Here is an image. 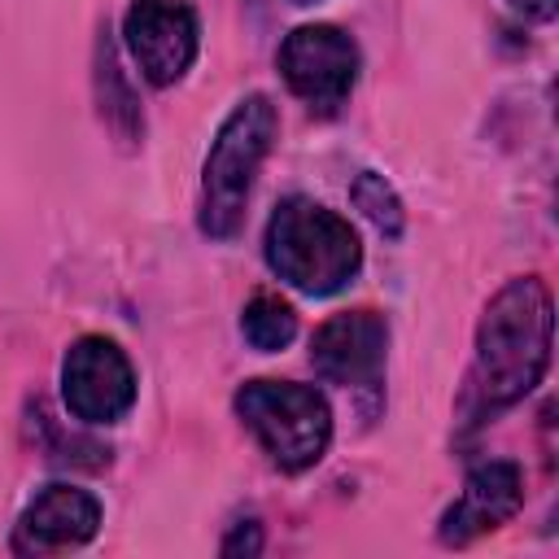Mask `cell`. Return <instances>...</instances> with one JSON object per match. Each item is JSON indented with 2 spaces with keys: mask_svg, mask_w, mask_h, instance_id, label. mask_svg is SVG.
<instances>
[{
  "mask_svg": "<svg viewBox=\"0 0 559 559\" xmlns=\"http://www.w3.org/2000/svg\"><path fill=\"white\" fill-rule=\"evenodd\" d=\"M550 341H555L550 288L537 275L507 280L489 297L476 323V354L459 397V419L476 428L524 402L550 367Z\"/></svg>",
  "mask_w": 559,
  "mask_h": 559,
  "instance_id": "6da1fadb",
  "label": "cell"
},
{
  "mask_svg": "<svg viewBox=\"0 0 559 559\" xmlns=\"http://www.w3.org/2000/svg\"><path fill=\"white\" fill-rule=\"evenodd\" d=\"M262 249L266 266L306 297L341 293L362 266V245L349 218L310 197H284L275 205Z\"/></svg>",
  "mask_w": 559,
  "mask_h": 559,
  "instance_id": "7a4b0ae2",
  "label": "cell"
},
{
  "mask_svg": "<svg viewBox=\"0 0 559 559\" xmlns=\"http://www.w3.org/2000/svg\"><path fill=\"white\" fill-rule=\"evenodd\" d=\"M280 131L275 105L253 92L245 96L218 127L205 166H201V231L214 240H231L245 223V205L253 192V175L262 170Z\"/></svg>",
  "mask_w": 559,
  "mask_h": 559,
  "instance_id": "3957f363",
  "label": "cell"
},
{
  "mask_svg": "<svg viewBox=\"0 0 559 559\" xmlns=\"http://www.w3.org/2000/svg\"><path fill=\"white\" fill-rule=\"evenodd\" d=\"M236 415L280 472H306L328 454L332 411L328 397L310 384L249 380L236 389Z\"/></svg>",
  "mask_w": 559,
  "mask_h": 559,
  "instance_id": "277c9868",
  "label": "cell"
},
{
  "mask_svg": "<svg viewBox=\"0 0 559 559\" xmlns=\"http://www.w3.org/2000/svg\"><path fill=\"white\" fill-rule=\"evenodd\" d=\"M358 44L332 26V22H310L284 35L280 44V74L293 96H301L314 114H336L354 83H358Z\"/></svg>",
  "mask_w": 559,
  "mask_h": 559,
  "instance_id": "5b68a950",
  "label": "cell"
},
{
  "mask_svg": "<svg viewBox=\"0 0 559 559\" xmlns=\"http://www.w3.org/2000/svg\"><path fill=\"white\" fill-rule=\"evenodd\" d=\"M61 397L83 424H118L135 406V371L118 341L79 336L61 358Z\"/></svg>",
  "mask_w": 559,
  "mask_h": 559,
  "instance_id": "8992f818",
  "label": "cell"
},
{
  "mask_svg": "<svg viewBox=\"0 0 559 559\" xmlns=\"http://www.w3.org/2000/svg\"><path fill=\"white\" fill-rule=\"evenodd\" d=\"M122 39L153 87H170L188 74L201 48V22L188 0H131Z\"/></svg>",
  "mask_w": 559,
  "mask_h": 559,
  "instance_id": "52a82bcc",
  "label": "cell"
},
{
  "mask_svg": "<svg viewBox=\"0 0 559 559\" xmlns=\"http://www.w3.org/2000/svg\"><path fill=\"white\" fill-rule=\"evenodd\" d=\"M384 349H389V323L376 310H341L332 314L314 341H310V362L328 384L341 389H362L376 384L384 371Z\"/></svg>",
  "mask_w": 559,
  "mask_h": 559,
  "instance_id": "ba28073f",
  "label": "cell"
},
{
  "mask_svg": "<svg viewBox=\"0 0 559 559\" xmlns=\"http://www.w3.org/2000/svg\"><path fill=\"white\" fill-rule=\"evenodd\" d=\"M520 507H524V476H520V467L507 463V459L476 463L467 472V480H463V493L445 507L437 537L445 546H467L480 533L502 528Z\"/></svg>",
  "mask_w": 559,
  "mask_h": 559,
  "instance_id": "9c48e42d",
  "label": "cell"
},
{
  "mask_svg": "<svg viewBox=\"0 0 559 559\" xmlns=\"http://www.w3.org/2000/svg\"><path fill=\"white\" fill-rule=\"evenodd\" d=\"M100 528L96 493L79 485H44L17 520L13 550H70L92 542Z\"/></svg>",
  "mask_w": 559,
  "mask_h": 559,
  "instance_id": "30bf717a",
  "label": "cell"
},
{
  "mask_svg": "<svg viewBox=\"0 0 559 559\" xmlns=\"http://www.w3.org/2000/svg\"><path fill=\"white\" fill-rule=\"evenodd\" d=\"M96 100H100V118L122 135V140H140L144 118H140V100L131 96L122 70H118V52L109 39L96 44Z\"/></svg>",
  "mask_w": 559,
  "mask_h": 559,
  "instance_id": "8fae6325",
  "label": "cell"
},
{
  "mask_svg": "<svg viewBox=\"0 0 559 559\" xmlns=\"http://www.w3.org/2000/svg\"><path fill=\"white\" fill-rule=\"evenodd\" d=\"M240 332L253 349L275 354L297 336V310L275 293H258V297H249V306L240 314Z\"/></svg>",
  "mask_w": 559,
  "mask_h": 559,
  "instance_id": "7c38bea8",
  "label": "cell"
},
{
  "mask_svg": "<svg viewBox=\"0 0 559 559\" xmlns=\"http://www.w3.org/2000/svg\"><path fill=\"white\" fill-rule=\"evenodd\" d=\"M349 201L367 214V223H371L380 236H389V240H397V236H402L406 214H402V201H397V192L389 188V179H384V175L362 170V175L354 179V188H349Z\"/></svg>",
  "mask_w": 559,
  "mask_h": 559,
  "instance_id": "4fadbf2b",
  "label": "cell"
},
{
  "mask_svg": "<svg viewBox=\"0 0 559 559\" xmlns=\"http://www.w3.org/2000/svg\"><path fill=\"white\" fill-rule=\"evenodd\" d=\"M258 550H262V528H258V520L236 524V528L227 533V542H223V555H258Z\"/></svg>",
  "mask_w": 559,
  "mask_h": 559,
  "instance_id": "5bb4252c",
  "label": "cell"
},
{
  "mask_svg": "<svg viewBox=\"0 0 559 559\" xmlns=\"http://www.w3.org/2000/svg\"><path fill=\"white\" fill-rule=\"evenodd\" d=\"M524 17H537V22H550L555 17V0H511Z\"/></svg>",
  "mask_w": 559,
  "mask_h": 559,
  "instance_id": "9a60e30c",
  "label": "cell"
},
{
  "mask_svg": "<svg viewBox=\"0 0 559 559\" xmlns=\"http://www.w3.org/2000/svg\"><path fill=\"white\" fill-rule=\"evenodd\" d=\"M293 4H319V0H293Z\"/></svg>",
  "mask_w": 559,
  "mask_h": 559,
  "instance_id": "2e32d148",
  "label": "cell"
}]
</instances>
